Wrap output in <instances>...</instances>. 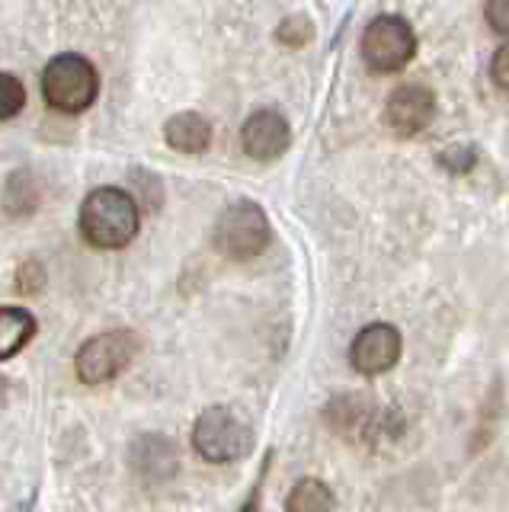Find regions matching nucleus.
Wrapping results in <instances>:
<instances>
[{
  "mask_svg": "<svg viewBox=\"0 0 509 512\" xmlns=\"http://www.w3.org/2000/svg\"><path fill=\"white\" fill-rule=\"evenodd\" d=\"M26 106V87L13 74L0 71V122L20 116Z\"/></svg>",
  "mask_w": 509,
  "mask_h": 512,
  "instance_id": "13",
  "label": "nucleus"
},
{
  "mask_svg": "<svg viewBox=\"0 0 509 512\" xmlns=\"http://www.w3.org/2000/svg\"><path fill=\"white\" fill-rule=\"evenodd\" d=\"M212 240L215 250L228 260H253L269 247L273 228H269V218L257 202L241 199L218 215Z\"/></svg>",
  "mask_w": 509,
  "mask_h": 512,
  "instance_id": "3",
  "label": "nucleus"
},
{
  "mask_svg": "<svg viewBox=\"0 0 509 512\" xmlns=\"http://www.w3.org/2000/svg\"><path fill=\"white\" fill-rule=\"evenodd\" d=\"M401 330L391 324H369L356 333L353 346H349V362L359 375H385L401 359Z\"/></svg>",
  "mask_w": 509,
  "mask_h": 512,
  "instance_id": "7",
  "label": "nucleus"
},
{
  "mask_svg": "<svg viewBox=\"0 0 509 512\" xmlns=\"http://www.w3.org/2000/svg\"><path fill=\"white\" fill-rule=\"evenodd\" d=\"M436 119V96L423 84H404L388 96L385 122L397 138H413Z\"/></svg>",
  "mask_w": 509,
  "mask_h": 512,
  "instance_id": "8",
  "label": "nucleus"
},
{
  "mask_svg": "<svg viewBox=\"0 0 509 512\" xmlns=\"http://www.w3.org/2000/svg\"><path fill=\"white\" fill-rule=\"evenodd\" d=\"M36 336V317L26 308H0V362L13 359Z\"/></svg>",
  "mask_w": 509,
  "mask_h": 512,
  "instance_id": "11",
  "label": "nucleus"
},
{
  "mask_svg": "<svg viewBox=\"0 0 509 512\" xmlns=\"http://www.w3.org/2000/svg\"><path fill=\"white\" fill-rule=\"evenodd\" d=\"M42 93L45 103L58 112H68V116H77L93 106L100 93V74L97 68L84 58V55H58L49 61V68L42 74Z\"/></svg>",
  "mask_w": 509,
  "mask_h": 512,
  "instance_id": "2",
  "label": "nucleus"
},
{
  "mask_svg": "<svg viewBox=\"0 0 509 512\" xmlns=\"http://www.w3.org/2000/svg\"><path fill=\"white\" fill-rule=\"evenodd\" d=\"M193 448L212 464L241 461L253 448V429L231 407H209L193 426Z\"/></svg>",
  "mask_w": 509,
  "mask_h": 512,
  "instance_id": "4",
  "label": "nucleus"
},
{
  "mask_svg": "<svg viewBox=\"0 0 509 512\" xmlns=\"http://www.w3.org/2000/svg\"><path fill=\"white\" fill-rule=\"evenodd\" d=\"M487 23L506 36L509 32V0H487Z\"/></svg>",
  "mask_w": 509,
  "mask_h": 512,
  "instance_id": "15",
  "label": "nucleus"
},
{
  "mask_svg": "<svg viewBox=\"0 0 509 512\" xmlns=\"http://www.w3.org/2000/svg\"><path fill=\"white\" fill-rule=\"evenodd\" d=\"M337 500L333 490L317 477H305L292 487L289 500H285V512H333Z\"/></svg>",
  "mask_w": 509,
  "mask_h": 512,
  "instance_id": "12",
  "label": "nucleus"
},
{
  "mask_svg": "<svg viewBox=\"0 0 509 512\" xmlns=\"http://www.w3.org/2000/svg\"><path fill=\"white\" fill-rule=\"evenodd\" d=\"M0 394H4V381H0Z\"/></svg>",
  "mask_w": 509,
  "mask_h": 512,
  "instance_id": "19",
  "label": "nucleus"
},
{
  "mask_svg": "<svg viewBox=\"0 0 509 512\" xmlns=\"http://www.w3.org/2000/svg\"><path fill=\"white\" fill-rule=\"evenodd\" d=\"M292 128L276 109H260L244 122L241 144L253 160H276L289 151Z\"/></svg>",
  "mask_w": 509,
  "mask_h": 512,
  "instance_id": "9",
  "label": "nucleus"
},
{
  "mask_svg": "<svg viewBox=\"0 0 509 512\" xmlns=\"http://www.w3.org/2000/svg\"><path fill=\"white\" fill-rule=\"evenodd\" d=\"M490 77L497 80V87L503 93L509 90V48L506 45H500L497 55H493V61H490Z\"/></svg>",
  "mask_w": 509,
  "mask_h": 512,
  "instance_id": "16",
  "label": "nucleus"
},
{
  "mask_svg": "<svg viewBox=\"0 0 509 512\" xmlns=\"http://www.w3.org/2000/svg\"><path fill=\"white\" fill-rule=\"evenodd\" d=\"M138 352V336L132 330H109V333H97L77 349V378L84 384H106L116 375H122L125 368L132 365Z\"/></svg>",
  "mask_w": 509,
  "mask_h": 512,
  "instance_id": "6",
  "label": "nucleus"
},
{
  "mask_svg": "<svg viewBox=\"0 0 509 512\" xmlns=\"http://www.w3.org/2000/svg\"><path fill=\"white\" fill-rule=\"evenodd\" d=\"M17 512H33V500H26V503H23V506H20Z\"/></svg>",
  "mask_w": 509,
  "mask_h": 512,
  "instance_id": "18",
  "label": "nucleus"
},
{
  "mask_svg": "<svg viewBox=\"0 0 509 512\" xmlns=\"http://www.w3.org/2000/svg\"><path fill=\"white\" fill-rule=\"evenodd\" d=\"M276 36H279V42L298 48V45H305V42L314 36V29H311V23L305 20V16H289V20H285V23L276 29Z\"/></svg>",
  "mask_w": 509,
  "mask_h": 512,
  "instance_id": "14",
  "label": "nucleus"
},
{
  "mask_svg": "<svg viewBox=\"0 0 509 512\" xmlns=\"http://www.w3.org/2000/svg\"><path fill=\"white\" fill-rule=\"evenodd\" d=\"M81 234L97 250H122L138 234V205L119 186L93 189L81 205Z\"/></svg>",
  "mask_w": 509,
  "mask_h": 512,
  "instance_id": "1",
  "label": "nucleus"
},
{
  "mask_svg": "<svg viewBox=\"0 0 509 512\" xmlns=\"http://www.w3.org/2000/svg\"><path fill=\"white\" fill-rule=\"evenodd\" d=\"M269 461H273V455H266V461H263V471H260V477H257V484H253V490H250V496H247V503L241 506V512H260V500H263V480H266V474H269Z\"/></svg>",
  "mask_w": 509,
  "mask_h": 512,
  "instance_id": "17",
  "label": "nucleus"
},
{
  "mask_svg": "<svg viewBox=\"0 0 509 512\" xmlns=\"http://www.w3.org/2000/svg\"><path fill=\"white\" fill-rule=\"evenodd\" d=\"M417 55V32L404 16H378L362 32V61L375 74H394Z\"/></svg>",
  "mask_w": 509,
  "mask_h": 512,
  "instance_id": "5",
  "label": "nucleus"
},
{
  "mask_svg": "<svg viewBox=\"0 0 509 512\" xmlns=\"http://www.w3.org/2000/svg\"><path fill=\"white\" fill-rule=\"evenodd\" d=\"M164 138L170 148L180 154H202L212 144V125L205 116H199V112H177V116L167 122Z\"/></svg>",
  "mask_w": 509,
  "mask_h": 512,
  "instance_id": "10",
  "label": "nucleus"
}]
</instances>
